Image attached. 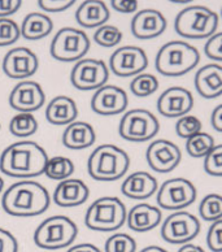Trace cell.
Instances as JSON below:
<instances>
[{
	"mask_svg": "<svg viewBox=\"0 0 222 252\" xmlns=\"http://www.w3.org/2000/svg\"><path fill=\"white\" fill-rule=\"evenodd\" d=\"M147 66V54L136 46H122L109 59V69L117 77H135Z\"/></svg>",
	"mask_w": 222,
	"mask_h": 252,
	"instance_id": "cell-13",
	"label": "cell"
},
{
	"mask_svg": "<svg viewBox=\"0 0 222 252\" xmlns=\"http://www.w3.org/2000/svg\"><path fill=\"white\" fill-rule=\"evenodd\" d=\"M104 252H136V242L126 233H115L105 241Z\"/></svg>",
	"mask_w": 222,
	"mask_h": 252,
	"instance_id": "cell-34",
	"label": "cell"
},
{
	"mask_svg": "<svg viewBox=\"0 0 222 252\" xmlns=\"http://www.w3.org/2000/svg\"><path fill=\"white\" fill-rule=\"evenodd\" d=\"M129 155L115 144L97 146L87 160V172L90 177L100 182L120 180L129 170Z\"/></svg>",
	"mask_w": 222,
	"mask_h": 252,
	"instance_id": "cell-3",
	"label": "cell"
},
{
	"mask_svg": "<svg viewBox=\"0 0 222 252\" xmlns=\"http://www.w3.org/2000/svg\"><path fill=\"white\" fill-rule=\"evenodd\" d=\"M21 36L28 40H39L46 38L54 30V21L48 15L32 12L24 18L21 26Z\"/></svg>",
	"mask_w": 222,
	"mask_h": 252,
	"instance_id": "cell-27",
	"label": "cell"
},
{
	"mask_svg": "<svg viewBox=\"0 0 222 252\" xmlns=\"http://www.w3.org/2000/svg\"><path fill=\"white\" fill-rule=\"evenodd\" d=\"M127 217L125 204L116 196H103L90 205L85 215V225L94 231L112 233L124 226Z\"/></svg>",
	"mask_w": 222,
	"mask_h": 252,
	"instance_id": "cell-6",
	"label": "cell"
},
{
	"mask_svg": "<svg viewBox=\"0 0 222 252\" xmlns=\"http://www.w3.org/2000/svg\"><path fill=\"white\" fill-rule=\"evenodd\" d=\"M178 252H205L203 250V247L197 245H193V243H186V245H182V247L178 250Z\"/></svg>",
	"mask_w": 222,
	"mask_h": 252,
	"instance_id": "cell-46",
	"label": "cell"
},
{
	"mask_svg": "<svg viewBox=\"0 0 222 252\" xmlns=\"http://www.w3.org/2000/svg\"><path fill=\"white\" fill-rule=\"evenodd\" d=\"M200 221L192 213L177 211L162 222L161 238L172 245H186L199 235Z\"/></svg>",
	"mask_w": 222,
	"mask_h": 252,
	"instance_id": "cell-12",
	"label": "cell"
},
{
	"mask_svg": "<svg viewBox=\"0 0 222 252\" xmlns=\"http://www.w3.org/2000/svg\"><path fill=\"white\" fill-rule=\"evenodd\" d=\"M0 129H1V124H0Z\"/></svg>",
	"mask_w": 222,
	"mask_h": 252,
	"instance_id": "cell-51",
	"label": "cell"
},
{
	"mask_svg": "<svg viewBox=\"0 0 222 252\" xmlns=\"http://www.w3.org/2000/svg\"><path fill=\"white\" fill-rule=\"evenodd\" d=\"M159 184L148 172H134L125 178L121 185V192L126 198L134 200H146L158 192Z\"/></svg>",
	"mask_w": 222,
	"mask_h": 252,
	"instance_id": "cell-23",
	"label": "cell"
},
{
	"mask_svg": "<svg viewBox=\"0 0 222 252\" xmlns=\"http://www.w3.org/2000/svg\"><path fill=\"white\" fill-rule=\"evenodd\" d=\"M129 97L125 90L115 85H105L95 91L91 99V109L100 116H116L125 112Z\"/></svg>",
	"mask_w": 222,
	"mask_h": 252,
	"instance_id": "cell-17",
	"label": "cell"
},
{
	"mask_svg": "<svg viewBox=\"0 0 222 252\" xmlns=\"http://www.w3.org/2000/svg\"><path fill=\"white\" fill-rule=\"evenodd\" d=\"M138 1H125V0H112L111 5L115 11L120 12V13H125V15H130V13H135L138 11Z\"/></svg>",
	"mask_w": 222,
	"mask_h": 252,
	"instance_id": "cell-43",
	"label": "cell"
},
{
	"mask_svg": "<svg viewBox=\"0 0 222 252\" xmlns=\"http://www.w3.org/2000/svg\"><path fill=\"white\" fill-rule=\"evenodd\" d=\"M46 103L43 87L35 81L18 82L9 95V105L18 113H32L42 108Z\"/></svg>",
	"mask_w": 222,
	"mask_h": 252,
	"instance_id": "cell-15",
	"label": "cell"
},
{
	"mask_svg": "<svg viewBox=\"0 0 222 252\" xmlns=\"http://www.w3.org/2000/svg\"><path fill=\"white\" fill-rule=\"evenodd\" d=\"M74 162L69 158L65 156H54V158H48L47 161L44 174H46L50 180L54 181H65L70 178L74 173Z\"/></svg>",
	"mask_w": 222,
	"mask_h": 252,
	"instance_id": "cell-28",
	"label": "cell"
},
{
	"mask_svg": "<svg viewBox=\"0 0 222 252\" xmlns=\"http://www.w3.org/2000/svg\"><path fill=\"white\" fill-rule=\"evenodd\" d=\"M172 3L173 4H190L192 3V0H182V1H181V0H172Z\"/></svg>",
	"mask_w": 222,
	"mask_h": 252,
	"instance_id": "cell-48",
	"label": "cell"
},
{
	"mask_svg": "<svg viewBox=\"0 0 222 252\" xmlns=\"http://www.w3.org/2000/svg\"><path fill=\"white\" fill-rule=\"evenodd\" d=\"M3 189H4V180L0 177V192L3 191Z\"/></svg>",
	"mask_w": 222,
	"mask_h": 252,
	"instance_id": "cell-49",
	"label": "cell"
},
{
	"mask_svg": "<svg viewBox=\"0 0 222 252\" xmlns=\"http://www.w3.org/2000/svg\"><path fill=\"white\" fill-rule=\"evenodd\" d=\"M216 146L215 139L211 134L200 131V133L195 134L191 138H189L186 142V150L187 154L191 158H205L209 152L213 150Z\"/></svg>",
	"mask_w": 222,
	"mask_h": 252,
	"instance_id": "cell-30",
	"label": "cell"
},
{
	"mask_svg": "<svg viewBox=\"0 0 222 252\" xmlns=\"http://www.w3.org/2000/svg\"><path fill=\"white\" fill-rule=\"evenodd\" d=\"M74 3V0H39L38 1L42 11L48 12V13H58V12L66 11Z\"/></svg>",
	"mask_w": 222,
	"mask_h": 252,
	"instance_id": "cell-40",
	"label": "cell"
},
{
	"mask_svg": "<svg viewBox=\"0 0 222 252\" xmlns=\"http://www.w3.org/2000/svg\"><path fill=\"white\" fill-rule=\"evenodd\" d=\"M199 62L200 54L193 46L183 40H172L159 50L155 66L161 76L181 77L190 73Z\"/></svg>",
	"mask_w": 222,
	"mask_h": 252,
	"instance_id": "cell-4",
	"label": "cell"
},
{
	"mask_svg": "<svg viewBox=\"0 0 222 252\" xmlns=\"http://www.w3.org/2000/svg\"><path fill=\"white\" fill-rule=\"evenodd\" d=\"M159 113L168 119H179L189 115L193 107V96L185 87L173 86L165 90L158 99Z\"/></svg>",
	"mask_w": 222,
	"mask_h": 252,
	"instance_id": "cell-18",
	"label": "cell"
},
{
	"mask_svg": "<svg viewBox=\"0 0 222 252\" xmlns=\"http://www.w3.org/2000/svg\"><path fill=\"white\" fill-rule=\"evenodd\" d=\"M78 235L77 223L66 216L48 217L34 231V243L43 250H61L69 247Z\"/></svg>",
	"mask_w": 222,
	"mask_h": 252,
	"instance_id": "cell-7",
	"label": "cell"
},
{
	"mask_svg": "<svg viewBox=\"0 0 222 252\" xmlns=\"http://www.w3.org/2000/svg\"><path fill=\"white\" fill-rule=\"evenodd\" d=\"M78 116V108L72 97L59 95L48 103L46 108V119L52 125H70Z\"/></svg>",
	"mask_w": 222,
	"mask_h": 252,
	"instance_id": "cell-26",
	"label": "cell"
},
{
	"mask_svg": "<svg viewBox=\"0 0 222 252\" xmlns=\"http://www.w3.org/2000/svg\"><path fill=\"white\" fill-rule=\"evenodd\" d=\"M195 89L204 99H216L222 95V65L211 63L201 66L195 74Z\"/></svg>",
	"mask_w": 222,
	"mask_h": 252,
	"instance_id": "cell-21",
	"label": "cell"
},
{
	"mask_svg": "<svg viewBox=\"0 0 222 252\" xmlns=\"http://www.w3.org/2000/svg\"><path fill=\"white\" fill-rule=\"evenodd\" d=\"M205 173L213 177H222V144H217L204 158Z\"/></svg>",
	"mask_w": 222,
	"mask_h": 252,
	"instance_id": "cell-37",
	"label": "cell"
},
{
	"mask_svg": "<svg viewBox=\"0 0 222 252\" xmlns=\"http://www.w3.org/2000/svg\"><path fill=\"white\" fill-rule=\"evenodd\" d=\"M219 15L204 5H191L179 12L174 29L179 35L189 39H204L216 34Z\"/></svg>",
	"mask_w": 222,
	"mask_h": 252,
	"instance_id": "cell-5",
	"label": "cell"
},
{
	"mask_svg": "<svg viewBox=\"0 0 222 252\" xmlns=\"http://www.w3.org/2000/svg\"><path fill=\"white\" fill-rule=\"evenodd\" d=\"M211 124L213 129L219 133H222V104H219L213 109L211 116Z\"/></svg>",
	"mask_w": 222,
	"mask_h": 252,
	"instance_id": "cell-44",
	"label": "cell"
},
{
	"mask_svg": "<svg viewBox=\"0 0 222 252\" xmlns=\"http://www.w3.org/2000/svg\"><path fill=\"white\" fill-rule=\"evenodd\" d=\"M0 252H18L16 237L3 227H0Z\"/></svg>",
	"mask_w": 222,
	"mask_h": 252,
	"instance_id": "cell-41",
	"label": "cell"
},
{
	"mask_svg": "<svg viewBox=\"0 0 222 252\" xmlns=\"http://www.w3.org/2000/svg\"><path fill=\"white\" fill-rule=\"evenodd\" d=\"M203 124L196 116L186 115L179 117L176 124V133L179 138L183 139H189L195 134L200 133Z\"/></svg>",
	"mask_w": 222,
	"mask_h": 252,
	"instance_id": "cell-36",
	"label": "cell"
},
{
	"mask_svg": "<svg viewBox=\"0 0 222 252\" xmlns=\"http://www.w3.org/2000/svg\"><path fill=\"white\" fill-rule=\"evenodd\" d=\"M200 217L208 222H215L222 219V195L209 194L199 204Z\"/></svg>",
	"mask_w": 222,
	"mask_h": 252,
	"instance_id": "cell-31",
	"label": "cell"
},
{
	"mask_svg": "<svg viewBox=\"0 0 222 252\" xmlns=\"http://www.w3.org/2000/svg\"><path fill=\"white\" fill-rule=\"evenodd\" d=\"M168 21L158 9H142L131 20V34L142 40L158 38L166 30Z\"/></svg>",
	"mask_w": 222,
	"mask_h": 252,
	"instance_id": "cell-19",
	"label": "cell"
},
{
	"mask_svg": "<svg viewBox=\"0 0 222 252\" xmlns=\"http://www.w3.org/2000/svg\"><path fill=\"white\" fill-rule=\"evenodd\" d=\"M51 204L50 192L39 182L18 181L4 191L1 207L15 217H35L44 213Z\"/></svg>",
	"mask_w": 222,
	"mask_h": 252,
	"instance_id": "cell-2",
	"label": "cell"
},
{
	"mask_svg": "<svg viewBox=\"0 0 222 252\" xmlns=\"http://www.w3.org/2000/svg\"><path fill=\"white\" fill-rule=\"evenodd\" d=\"M159 89V79L150 73H140L130 83V90L135 96L147 97L155 94Z\"/></svg>",
	"mask_w": 222,
	"mask_h": 252,
	"instance_id": "cell-32",
	"label": "cell"
},
{
	"mask_svg": "<svg viewBox=\"0 0 222 252\" xmlns=\"http://www.w3.org/2000/svg\"><path fill=\"white\" fill-rule=\"evenodd\" d=\"M48 158L46 150L36 142H16L1 152L0 172L12 178L32 180L44 174Z\"/></svg>",
	"mask_w": 222,
	"mask_h": 252,
	"instance_id": "cell-1",
	"label": "cell"
},
{
	"mask_svg": "<svg viewBox=\"0 0 222 252\" xmlns=\"http://www.w3.org/2000/svg\"><path fill=\"white\" fill-rule=\"evenodd\" d=\"M109 78V68L103 60L85 58L75 63L70 72L73 87L81 91L99 90Z\"/></svg>",
	"mask_w": 222,
	"mask_h": 252,
	"instance_id": "cell-11",
	"label": "cell"
},
{
	"mask_svg": "<svg viewBox=\"0 0 222 252\" xmlns=\"http://www.w3.org/2000/svg\"><path fill=\"white\" fill-rule=\"evenodd\" d=\"M207 245L213 252H222V219L212 222L208 229Z\"/></svg>",
	"mask_w": 222,
	"mask_h": 252,
	"instance_id": "cell-39",
	"label": "cell"
},
{
	"mask_svg": "<svg viewBox=\"0 0 222 252\" xmlns=\"http://www.w3.org/2000/svg\"><path fill=\"white\" fill-rule=\"evenodd\" d=\"M204 54L208 59L222 63V32H216L208 38L204 46Z\"/></svg>",
	"mask_w": 222,
	"mask_h": 252,
	"instance_id": "cell-38",
	"label": "cell"
},
{
	"mask_svg": "<svg viewBox=\"0 0 222 252\" xmlns=\"http://www.w3.org/2000/svg\"><path fill=\"white\" fill-rule=\"evenodd\" d=\"M21 36V29L11 18H0V47L15 44Z\"/></svg>",
	"mask_w": 222,
	"mask_h": 252,
	"instance_id": "cell-35",
	"label": "cell"
},
{
	"mask_svg": "<svg viewBox=\"0 0 222 252\" xmlns=\"http://www.w3.org/2000/svg\"><path fill=\"white\" fill-rule=\"evenodd\" d=\"M39 68V60L28 47H15L4 56L3 72L13 79H24L32 77Z\"/></svg>",
	"mask_w": 222,
	"mask_h": 252,
	"instance_id": "cell-16",
	"label": "cell"
},
{
	"mask_svg": "<svg viewBox=\"0 0 222 252\" xmlns=\"http://www.w3.org/2000/svg\"><path fill=\"white\" fill-rule=\"evenodd\" d=\"M90 196V190L87 185L77 178H68L61 181L56 186L52 195V200L56 205L63 208L78 207L86 202Z\"/></svg>",
	"mask_w": 222,
	"mask_h": 252,
	"instance_id": "cell-20",
	"label": "cell"
},
{
	"mask_svg": "<svg viewBox=\"0 0 222 252\" xmlns=\"http://www.w3.org/2000/svg\"><path fill=\"white\" fill-rule=\"evenodd\" d=\"M146 160L152 170L158 173H170L182 160V151L176 143L168 139H156L148 146Z\"/></svg>",
	"mask_w": 222,
	"mask_h": 252,
	"instance_id": "cell-14",
	"label": "cell"
},
{
	"mask_svg": "<svg viewBox=\"0 0 222 252\" xmlns=\"http://www.w3.org/2000/svg\"><path fill=\"white\" fill-rule=\"evenodd\" d=\"M63 144L69 150H86L96 141V133L93 125L85 121H74L66 126L63 133Z\"/></svg>",
	"mask_w": 222,
	"mask_h": 252,
	"instance_id": "cell-24",
	"label": "cell"
},
{
	"mask_svg": "<svg viewBox=\"0 0 222 252\" xmlns=\"http://www.w3.org/2000/svg\"><path fill=\"white\" fill-rule=\"evenodd\" d=\"M162 220L161 209L148 203H139L127 212L126 222L130 230L146 233L158 227Z\"/></svg>",
	"mask_w": 222,
	"mask_h": 252,
	"instance_id": "cell-22",
	"label": "cell"
},
{
	"mask_svg": "<svg viewBox=\"0 0 222 252\" xmlns=\"http://www.w3.org/2000/svg\"><path fill=\"white\" fill-rule=\"evenodd\" d=\"M140 252H168L165 249L160 247V246H148L146 249L140 250Z\"/></svg>",
	"mask_w": 222,
	"mask_h": 252,
	"instance_id": "cell-47",
	"label": "cell"
},
{
	"mask_svg": "<svg viewBox=\"0 0 222 252\" xmlns=\"http://www.w3.org/2000/svg\"><path fill=\"white\" fill-rule=\"evenodd\" d=\"M66 252H103L99 247L93 243H79V245L72 246Z\"/></svg>",
	"mask_w": 222,
	"mask_h": 252,
	"instance_id": "cell-45",
	"label": "cell"
},
{
	"mask_svg": "<svg viewBox=\"0 0 222 252\" xmlns=\"http://www.w3.org/2000/svg\"><path fill=\"white\" fill-rule=\"evenodd\" d=\"M75 20L82 28L99 29L109 20V9L107 4L100 0H86L79 4L75 11Z\"/></svg>",
	"mask_w": 222,
	"mask_h": 252,
	"instance_id": "cell-25",
	"label": "cell"
},
{
	"mask_svg": "<svg viewBox=\"0 0 222 252\" xmlns=\"http://www.w3.org/2000/svg\"><path fill=\"white\" fill-rule=\"evenodd\" d=\"M221 17H222V8H221Z\"/></svg>",
	"mask_w": 222,
	"mask_h": 252,
	"instance_id": "cell-50",
	"label": "cell"
},
{
	"mask_svg": "<svg viewBox=\"0 0 222 252\" xmlns=\"http://www.w3.org/2000/svg\"><path fill=\"white\" fill-rule=\"evenodd\" d=\"M21 7V0H0V18H9Z\"/></svg>",
	"mask_w": 222,
	"mask_h": 252,
	"instance_id": "cell-42",
	"label": "cell"
},
{
	"mask_svg": "<svg viewBox=\"0 0 222 252\" xmlns=\"http://www.w3.org/2000/svg\"><path fill=\"white\" fill-rule=\"evenodd\" d=\"M91 42L83 30L63 28L56 32L51 42V56L63 63L79 62L89 52Z\"/></svg>",
	"mask_w": 222,
	"mask_h": 252,
	"instance_id": "cell-8",
	"label": "cell"
},
{
	"mask_svg": "<svg viewBox=\"0 0 222 252\" xmlns=\"http://www.w3.org/2000/svg\"><path fill=\"white\" fill-rule=\"evenodd\" d=\"M197 191L191 181L186 178H172L165 181L158 190V204L168 211H183L196 200Z\"/></svg>",
	"mask_w": 222,
	"mask_h": 252,
	"instance_id": "cell-10",
	"label": "cell"
},
{
	"mask_svg": "<svg viewBox=\"0 0 222 252\" xmlns=\"http://www.w3.org/2000/svg\"><path fill=\"white\" fill-rule=\"evenodd\" d=\"M38 130V121L32 113H17L9 123V131L17 138H29Z\"/></svg>",
	"mask_w": 222,
	"mask_h": 252,
	"instance_id": "cell-29",
	"label": "cell"
},
{
	"mask_svg": "<svg viewBox=\"0 0 222 252\" xmlns=\"http://www.w3.org/2000/svg\"><path fill=\"white\" fill-rule=\"evenodd\" d=\"M160 130L156 116L147 109H130L122 116L119 125L121 138L129 142H147L154 139Z\"/></svg>",
	"mask_w": 222,
	"mask_h": 252,
	"instance_id": "cell-9",
	"label": "cell"
},
{
	"mask_svg": "<svg viewBox=\"0 0 222 252\" xmlns=\"http://www.w3.org/2000/svg\"><path fill=\"white\" fill-rule=\"evenodd\" d=\"M122 40V32L115 25H103L94 34V42L101 47L111 48L119 46Z\"/></svg>",
	"mask_w": 222,
	"mask_h": 252,
	"instance_id": "cell-33",
	"label": "cell"
}]
</instances>
